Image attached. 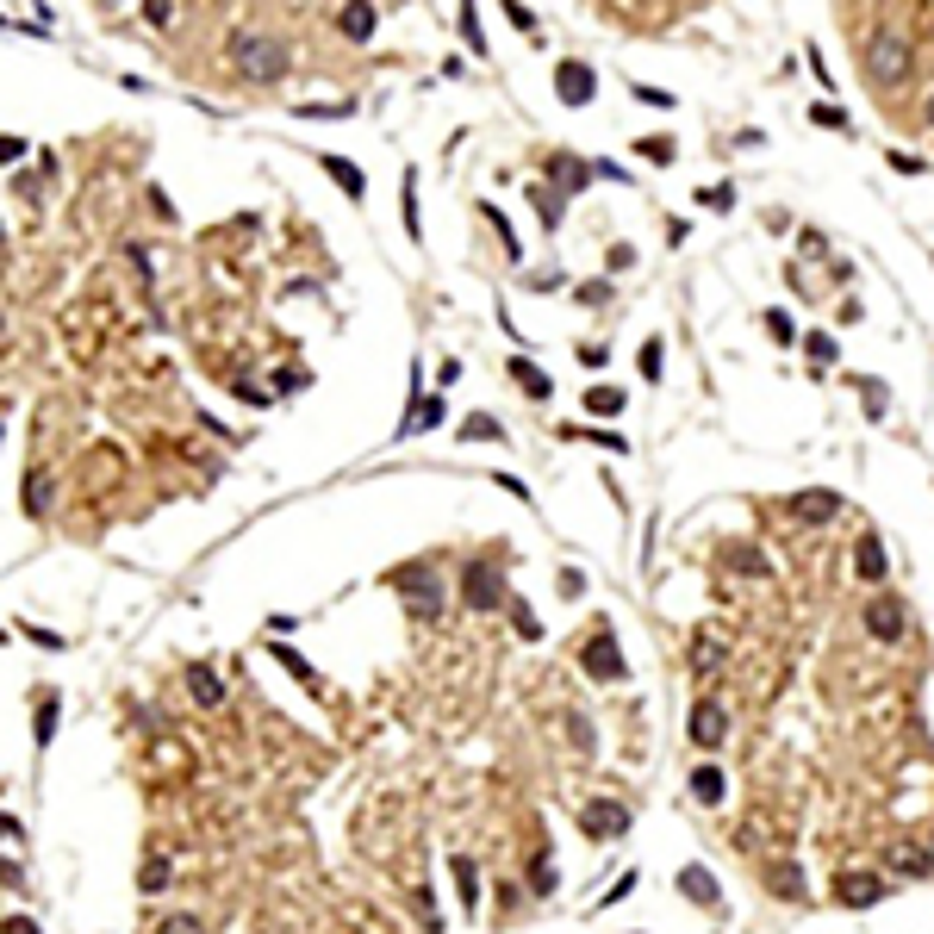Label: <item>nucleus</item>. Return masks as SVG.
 <instances>
[{
  "mask_svg": "<svg viewBox=\"0 0 934 934\" xmlns=\"http://www.w3.org/2000/svg\"><path fill=\"white\" fill-rule=\"evenodd\" d=\"M679 891H686L698 909L723 916V885H717V872H710V866H679Z\"/></svg>",
  "mask_w": 934,
  "mask_h": 934,
  "instance_id": "nucleus-10",
  "label": "nucleus"
},
{
  "mask_svg": "<svg viewBox=\"0 0 934 934\" xmlns=\"http://www.w3.org/2000/svg\"><path fill=\"white\" fill-rule=\"evenodd\" d=\"M580 660H586L592 679H604V686H617L623 673H629V666H623V655H617V635H611L604 623H598V635L586 642V655H580Z\"/></svg>",
  "mask_w": 934,
  "mask_h": 934,
  "instance_id": "nucleus-7",
  "label": "nucleus"
},
{
  "mask_svg": "<svg viewBox=\"0 0 934 934\" xmlns=\"http://www.w3.org/2000/svg\"><path fill=\"white\" fill-rule=\"evenodd\" d=\"M231 50H237V69L262 88L287 75V44H275V37H231Z\"/></svg>",
  "mask_w": 934,
  "mask_h": 934,
  "instance_id": "nucleus-1",
  "label": "nucleus"
},
{
  "mask_svg": "<svg viewBox=\"0 0 934 934\" xmlns=\"http://www.w3.org/2000/svg\"><path fill=\"white\" fill-rule=\"evenodd\" d=\"M834 903L841 909H872V903H885V878L878 872H841L834 878Z\"/></svg>",
  "mask_w": 934,
  "mask_h": 934,
  "instance_id": "nucleus-8",
  "label": "nucleus"
},
{
  "mask_svg": "<svg viewBox=\"0 0 934 934\" xmlns=\"http://www.w3.org/2000/svg\"><path fill=\"white\" fill-rule=\"evenodd\" d=\"M461 598H467L474 611H498V604L511 598L505 580H498V561H486V554H480V561H467V567H461Z\"/></svg>",
  "mask_w": 934,
  "mask_h": 934,
  "instance_id": "nucleus-2",
  "label": "nucleus"
},
{
  "mask_svg": "<svg viewBox=\"0 0 934 934\" xmlns=\"http://www.w3.org/2000/svg\"><path fill=\"white\" fill-rule=\"evenodd\" d=\"M386 580H393V586L412 598V611H417V617H436V611H443V586H436V573H430L424 561H412V567H393Z\"/></svg>",
  "mask_w": 934,
  "mask_h": 934,
  "instance_id": "nucleus-3",
  "label": "nucleus"
},
{
  "mask_svg": "<svg viewBox=\"0 0 934 934\" xmlns=\"http://www.w3.org/2000/svg\"><path fill=\"white\" fill-rule=\"evenodd\" d=\"M26 150H32V143H26V138H13V131H6V138H0V163H19Z\"/></svg>",
  "mask_w": 934,
  "mask_h": 934,
  "instance_id": "nucleus-48",
  "label": "nucleus"
},
{
  "mask_svg": "<svg viewBox=\"0 0 934 934\" xmlns=\"http://www.w3.org/2000/svg\"><path fill=\"white\" fill-rule=\"evenodd\" d=\"M803 355H810L816 368H829V362L841 355V349H834V337H823V331H816V337H803Z\"/></svg>",
  "mask_w": 934,
  "mask_h": 934,
  "instance_id": "nucleus-34",
  "label": "nucleus"
},
{
  "mask_svg": "<svg viewBox=\"0 0 934 934\" xmlns=\"http://www.w3.org/2000/svg\"><path fill=\"white\" fill-rule=\"evenodd\" d=\"M275 660H280V666H287V673H299V679H306V686H311V666H306V660H299V648H287V642H275Z\"/></svg>",
  "mask_w": 934,
  "mask_h": 934,
  "instance_id": "nucleus-38",
  "label": "nucleus"
},
{
  "mask_svg": "<svg viewBox=\"0 0 934 934\" xmlns=\"http://www.w3.org/2000/svg\"><path fill=\"white\" fill-rule=\"evenodd\" d=\"M57 723H63V704H57V692H50V698H37V710H32V735H37V748H50Z\"/></svg>",
  "mask_w": 934,
  "mask_h": 934,
  "instance_id": "nucleus-21",
  "label": "nucleus"
},
{
  "mask_svg": "<svg viewBox=\"0 0 934 934\" xmlns=\"http://www.w3.org/2000/svg\"><path fill=\"white\" fill-rule=\"evenodd\" d=\"M929 119H934V94H929Z\"/></svg>",
  "mask_w": 934,
  "mask_h": 934,
  "instance_id": "nucleus-52",
  "label": "nucleus"
},
{
  "mask_svg": "<svg viewBox=\"0 0 934 934\" xmlns=\"http://www.w3.org/2000/svg\"><path fill=\"white\" fill-rule=\"evenodd\" d=\"M686 735H692V748L717 754V748L729 741V710L717 704V698H698V704H692V717H686Z\"/></svg>",
  "mask_w": 934,
  "mask_h": 934,
  "instance_id": "nucleus-5",
  "label": "nucleus"
},
{
  "mask_svg": "<svg viewBox=\"0 0 934 934\" xmlns=\"http://www.w3.org/2000/svg\"><path fill=\"white\" fill-rule=\"evenodd\" d=\"M511 604V623H518V635H536V611L523 604V598H505Z\"/></svg>",
  "mask_w": 934,
  "mask_h": 934,
  "instance_id": "nucleus-40",
  "label": "nucleus"
},
{
  "mask_svg": "<svg viewBox=\"0 0 934 934\" xmlns=\"http://www.w3.org/2000/svg\"><path fill=\"white\" fill-rule=\"evenodd\" d=\"M698 200H704V206H710V212H729V206H735V194H729V187H704Z\"/></svg>",
  "mask_w": 934,
  "mask_h": 934,
  "instance_id": "nucleus-44",
  "label": "nucleus"
},
{
  "mask_svg": "<svg viewBox=\"0 0 934 934\" xmlns=\"http://www.w3.org/2000/svg\"><path fill=\"white\" fill-rule=\"evenodd\" d=\"M766 331H772V343H792L797 331H792V318L785 311H766Z\"/></svg>",
  "mask_w": 934,
  "mask_h": 934,
  "instance_id": "nucleus-42",
  "label": "nucleus"
},
{
  "mask_svg": "<svg viewBox=\"0 0 934 934\" xmlns=\"http://www.w3.org/2000/svg\"><path fill=\"white\" fill-rule=\"evenodd\" d=\"M792 505V518L797 523H829V518H841V492H829V486H803L797 498H785Z\"/></svg>",
  "mask_w": 934,
  "mask_h": 934,
  "instance_id": "nucleus-11",
  "label": "nucleus"
},
{
  "mask_svg": "<svg viewBox=\"0 0 934 934\" xmlns=\"http://www.w3.org/2000/svg\"><path fill=\"white\" fill-rule=\"evenodd\" d=\"M866 69H872V81H878V88L903 81V75H909V44H903V37H891V32L872 37V57H866Z\"/></svg>",
  "mask_w": 934,
  "mask_h": 934,
  "instance_id": "nucleus-6",
  "label": "nucleus"
},
{
  "mask_svg": "<svg viewBox=\"0 0 934 934\" xmlns=\"http://www.w3.org/2000/svg\"><path fill=\"white\" fill-rule=\"evenodd\" d=\"M138 885H143V891H163V885H169V860H143Z\"/></svg>",
  "mask_w": 934,
  "mask_h": 934,
  "instance_id": "nucleus-37",
  "label": "nucleus"
},
{
  "mask_svg": "<svg viewBox=\"0 0 934 934\" xmlns=\"http://www.w3.org/2000/svg\"><path fill=\"white\" fill-rule=\"evenodd\" d=\"M866 635H872V642H897L903 635V604L897 598H872V604H866Z\"/></svg>",
  "mask_w": 934,
  "mask_h": 934,
  "instance_id": "nucleus-12",
  "label": "nucleus"
},
{
  "mask_svg": "<svg viewBox=\"0 0 934 934\" xmlns=\"http://www.w3.org/2000/svg\"><path fill=\"white\" fill-rule=\"evenodd\" d=\"M586 412L592 417H617L623 412V393H617V386H592V393H586Z\"/></svg>",
  "mask_w": 934,
  "mask_h": 934,
  "instance_id": "nucleus-30",
  "label": "nucleus"
},
{
  "mask_svg": "<svg viewBox=\"0 0 934 934\" xmlns=\"http://www.w3.org/2000/svg\"><path fill=\"white\" fill-rule=\"evenodd\" d=\"M337 32H343L349 44H368V37H374V6H368V0H349L343 13H337Z\"/></svg>",
  "mask_w": 934,
  "mask_h": 934,
  "instance_id": "nucleus-16",
  "label": "nucleus"
},
{
  "mask_svg": "<svg viewBox=\"0 0 934 934\" xmlns=\"http://www.w3.org/2000/svg\"><path fill=\"white\" fill-rule=\"evenodd\" d=\"M692 673L698 679H717V673H723V642H717V635H698L692 642Z\"/></svg>",
  "mask_w": 934,
  "mask_h": 934,
  "instance_id": "nucleus-20",
  "label": "nucleus"
},
{
  "mask_svg": "<svg viewBox=\"0 0 934 934\" xmlns=\"http://www.w3.org/2000/svg\"><path fill=\"white\" fill-rule=\"evenodd\" d=\"M461 37H467V50H486V32H480V6H474V0H461Z\"/></svg>",
  "mask_w": 934,
  "mask_h": 934,
  "instance_id": "nucleus-31",
  "label": "nucleus"
},
{
  "mask_svg": "<svg viewBox=\"0 0 934 934\" xmlns=\"http://www.w3.org/2000/svg\"><path fill=\"white\" fill-rule=\"evenodd\" d=\"M635 150H642V156H648L655 169H666V163L679 156V150H673V138H642V143H635Z\"/></svg>",
  "mask_w": 934,
  "mask_h": 934,
  "instance_id": "nucleus-35",
  "label": "nucleus"
},
{
  "mask_svg": "<svg viewBox=\"0 0 934 934\" xmlns=\"http://www.w3.org/2000/svg\"><path fill=\"white\" fill-rule=\"evenodd\" d=\"M642 381H660V343H642Z\"/></svg>",
  "mask_w": 934,
  "mask_h": 934,
  "instance_id": "nucleus-45",
  "label": "nucleus"
},
{
  "mask_svg": "<svg viewBox=\"0 0 934 934\" xmlns=\"http://www.w3.org/2000/svg\"><path fill=\"white\" fill-rule=\"evenodd\" d=\"M511 381H518L530 399H554V381L536 368V362H530V355H511Z\"/></svg>",
  "mask_w": 934,
  "mask_h": 934,
  "instance_id": "nucleus-19",
  "label": "nucleus"
},
{
  "mask_svg": "<svg viewBox=\"0 0 934 934\" xmlns=\"http://www.w3.org/2000/svg\"><path fill=\"white\" fill-rule=\"evenodd\" d=\"M0 934H37V922H32V916H6V922H0Z\"/></svg>",
  "mask_w": 934,
  "mask_h": 934,
  "instance_id": "nucleus-50",
  "label": "nucleus"
},
{
  "mask_svg": "<svg viewBox=\"0 0 934 934\" xmlns=\"http://www.w3.org/2000/svg\"><path fill=\"white\" fill-rule=\"evenodd\" d=\"M187 692L200 698L206 710H212V704H225V686H218V673H212V666H187Z\"/></svg>",
  "mask_w": 934,
  "mask_h": 934,
  "instance_id": "nucleus-23",
  "label": "nucleus"
},
{
  "mask_svg": "<svg viewBox=\"0 0 934 934\" xmlns=\"http://www.w3.org/2000/svg\"><path fill=\"white\" fill-rule=\"evenodd\" d=\"M580 299H586V306H604V299H611V280H586Z\"/></svg>",
  "mask_w": 934,
  "mask_h": 934,
  "instance_id": "nucleus-47",
  "label": "nucleus"
},
{
  "mask_svg": "<svg viewBox=\"0 0 934 934\" xmlns=\"http://www.w3.org/2000/svg\"><path fill=\"white\" fill-rule=\"evenodd\" d=\"M854 573H860V580H872V586L891 573V554H885V542H878V536H860V542H854Z\"/></svg>",
  "mask_w": 934,
  "mask_h": 934,
  "instance_id": "nucleus-14",
  "label": "nucleus"
},
{
  "mask_svg": "<svg viewBox=\"0 0 934 934\" xmlns=\"http://www.w3.org/2000/svg\"><path fill=\"white\" fill-rule=\"evenodd\" d=\"M567 735H573L580 748H592V723H586V717H567Z\"/></svg>",
  "mask_w": 934,
  "mask_h": 934,
  "instance_id": "nucleus-49",
  "label": "nucleus"
},
{
  "mask_svg": "<svg viewBox=\"0 0 934 934\" xmlns=\"http://www.w3.org/2000/svg\"><path fill=\"white\" fill-rule=\"evenodd\" d=\"M443 424V399H430V393H417V405L399 417V436H417V430H436Z\"/></svg>",
  "mask_w": 934,
  "mask_h": 934,
  "instance_id": "nucleus-17",
  "label": "nucleus"
},
{
  "mask_svg": "<svg viewBox=\"0 0 934 934\" xmlns=\"http://www.w3.org/2000/svg\"><path fill=\"white\" fill-rule=\"evenodd\" d=\"M505 19H511V26H518V32H536V13H530V6H523V0H505Z\"/></svg>",
  "mask_w": 934,
  "mask_h": 934,
  "instance_id": "nucleus-41",
  "label": "nucleus"
},
{
  "mask_svg": "<svg viewBox=\"0 0 934 934\" xmlns=\"http://www.w3.org/2000/svg\"><path fill=\"white\" fill-rule=\"evenodd\" d=\"M530 200H536V218L554 231V225H561V212H567V194H561V187H536Z\"/></svg>",
  "mask_w": 934,
  "mask_h": 934,
  "instance_id": "nucleus-28",
  "label": "nucleus"
},
{
  "mask_svg": "<svg viewBox=\"0 0 934 934\" xmlns=\"http://www.w3.org/2000/svg\"><path fill=\"white\" fill-rule=\"evenodd\" d=\"M692 797L704 803V810H717V803L729 797V779H723V766H717V761L692 766Z\"/></svg>",
  "mask_w": 934,
  "mask_h": 934,
  "instance_id": "nucleus-15",
  "label": "nucleus"
},
{
  "mask_svg": "<svg viewBox=\"0 0 934 934\" xmlns=\"http://www.w3.org/2000/svg\"><path fill=\"white\" fill-rule=\"evenodd\" d=\"M461 443H505V424H498V417H486V412L461 417Z\"/></svg>",
  "mask_w": 934,
  "mask_h": 934,
  "instance_id": "nucleus-24",
  "label": "nucleus"
},
{
  "mask_svg": "<svg viewBox=\"0 0 934 934\" xmlns=\"http://www.w3.org/2000/svg\"><path fill=\"white\" fill-rule=\"evenodd\" d=\"M629 891H635V878H629V872H623L617 885H611V897H598V903H623V897H629Z\"/></svg>",
  "mask_w": 934,
  "mask_h": 934,
  "instance_id": "nucleus-51",
  "label": "nucleus"
},
{
  "mask_svg": "<svg viewBox=\"0 0 934 934\" xmlns=\"http://www.w3.org/2000/svg\"><path fill=\"white\" fill-rule=\"evenodd\" d=\"M318 169L331 174V181H337V187H343L349 200H368V174L355 169V163H349V156H337V150H318Z\"/></svg>",
  "mask_w": 934,
  "mask_h": 934,
  "instance_id": "nucleus-13",
  "label": "nucleus"
},
{
  "mask_svg": "<svg viewBox=\"0 0 934 934\" xmlns=\"http://www.w3.org/2000/svg\"><path fill=\"white\" fill-rule=\"evenodd\" d=\"M399 206H405V237H424V225H417V169L412 174H405V200H399Z\"/></svg>",
  "mask_w": 934,
  "mask_h": 934,
  "instance_id": "nucleus-32",
  "label": "nucleus"
},
{
  "mask_svg": "<svg viewBox=\"0 0 934 934\" xmlns=\"http://www.w3.org/2000/svg\"><path fill=\"white\" fill-rule=\"evenodd\" d=\"M549 174H554L561 194H573V187H586V181H592V169H586V163H573V156H549Z\"/></svg>",
  "mask_w": 934,
  "mask_h": 934,
  "instance_id": "nucleus-22",
  "label": "nucleus"
},
{
  "mask_svg": "<svg viewBox=\"0 0 934 934\" xmlns=\"http://www.w3.org/2000/svg\"><path fill=\"white\" fill-rule=\"evenodd\" d=\"M580 829H586L592 841H617V834L629 829V810H623L617 797H598V803L580 810Z\"/></svg>",
  "mask_w": 934,
  "mask_h": 934,
  "instance_id": "nucleus-9",
  "label": "nucleus"
},
{
  "mask_svg": "<svg viewBox=\"0 0 934 934\" xmlns=\"http://www.w3.org/2000/svg\"><path fill=\"white\" fill-rule=\"evenodd\" d=\"M449 872H455V885H461V909H480V872H474V860H461V854H455Z\"/></svg>",
  "mask_w": 934,
  "mask_h": 934,
  "instance_id": "nucleus-25",
  "label": "nucleus"
},
{
  "mask_svg": "<svg viewBox=\"0 0 934 934\" xmlns=\"http://www.w3.org/2000/svg\"><path fill=\"white\" fill-rule=\"evenodd\" d=\"M554 94H561V106H592L598 100V69L580 63V57H561L554 63Z\"/></svg>",
  "mask_w": 934,
  "mask_h": 934,
  "instance_id": "nucleus-4",
  "label": "nucleus"
},
{
  "mask_svg": "<svg viewBox=\"0 0 934 934\" xmlns=\"http://www.w3.org/2000/svg\"><path fill=\"white\" fill-rule=\"evenodd\" d=\"M729 567H741V573L766 580V554H761V549H748V542H741V549H729Z\"/></svg>",
  "mask_w": 934,
  "mask_h": 934,
  "instance_id": "nucleus-33",
  "label": "nucleus"
},
{
  "mask_svg": "<svg viewBox=\"0 0 934 934\" xmlns=\"http://www.w3.org/2000/svg\"><path fill=\"white\" fill-rule=\"evenodd\" d=\"M530 891H536V897H554V891H561V872H554L549 854H542V860H530Z\"/></svg>",
  "mask_w": 934,
  "mask_h": 934,
  "instance_id": "nucleus-29",
  "label": "nucleus"
},
{
  "mask_svg": "<svg viewBox=\"0 0 934 934\" xmlns=\"http://www.w3.org/2000/svg\"><path fill=\"white\" fill-rule=\"evenodd\" d=\"M293 119H355V100H299Z\"/></svg>",
  "mask_w": 934,
  "mask_h": 934,
  "instance_id": "nucleus-26",
  "label": "nucleus"
},
{
  "mask_svg": "<svg viewBox=\"0 0 934 934\" xmlns=\"http://www.w3.org/2000/svg\"><path fill=\"white\" fill-rule=\"evenodd\" d=\"M156 934H206V922H200V916H163Z\"/></svg>",
  "mask_w": 934,
  "mask_h": 934,
  "instance_id": "nucleus-36",
  "label": "nucleus"
},
{
  "mask_svg": "<svg viewBox=\"0 0 934 934\" xmlns=\"http://www.w3.org/2000/svg\"><path fill=\"white\" fill-rule=\"evenodd\" d=\"M810 119H816V125H829V131H847V112H841V106H816Z\"/></svg>",
  "mask_w": 934,
  "mask_h": 934,
  "instance_id": "nucleus-43",
  "label": "nucleus"
},
{
  "mask_svg": "<svg viewBox=\"0 0 934 934\" xmlns=\"http://www.w3.org/2000/svg\"><path fill=\"white\" fill-rule=\"evenodd\" d=\"M635 100H642V106H660V112H666V106H679L666 88H648V81H635Z\"/></svg>",
  "mask_w": 934,
  "mask_h": 934,
  "instance_id": "nucleus-39",
  "label": "nucleus"
},
{
  "mask_svg": "<svg viewBox=\"0 0 934 934\" xmlns=\"http://www.w3.org/2000/svg\"><path fill=\"white\" fill-rule=\"evenodd\" d=\"M766 885H772V897H779V903H803V872H797L792 860L766 866Z\"/></svg>",
  "mask_w": 934,
  "mask_h": 934,
  "instance_id": "nucleus-18",
  "label": "nucleus"
},
{
  "mask_svg": "<svg viewBox=\"0 0 934 934\" xmlns=\"http://www.w3.org/2000/svg\"><path fill=\"white\" fill-rule=\"evenodd\" d=\"M169 13H174V0H143V19L150 26H169Z\"/></svg>",
  "mask_w": 934,
  "mask_h": 934,
  "instance_id": "nucleus-46",
  "label": "nucleus"
},
{
  "mask_svg": "<svg viewBox=\"0 0 934 934\" xmlns=\"http://www.w3.org/2000/svg\"><path fill=\"white\" fill-rule=\"evenodd\" d=\"M891 866H897V872H903V878H929V854H922V847H909V841H903V847H891Z\"/></svg>",
  "mask_w": 934,
  "mask_h": 934,
  "instance_id": "nucleus-27",
  "label": "nucleus"
}]
</instances>
